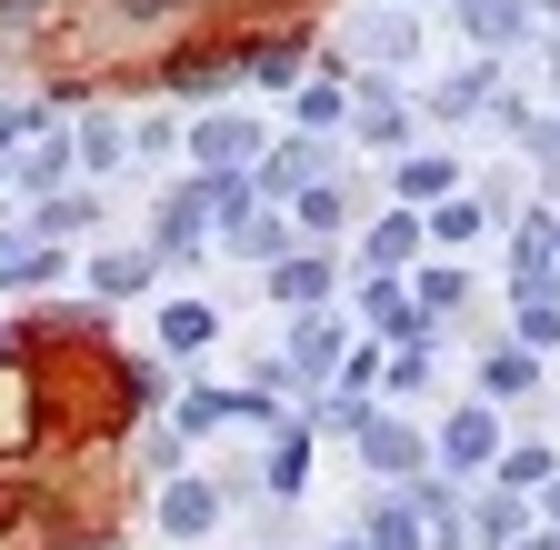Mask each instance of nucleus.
Here are the masks:
<instances>
[{"label": "nucleus", "instance_id": "obj_1", "mask_svg": "<svg viewBox=\"0 0 560 550\" xmlns=\"http://www.w3.org/2000/svg\"><path fill=\"white\" fill-rule=\"evenodd\" d=\"M490 450V421H480V410H460V421H451V460H480Z\"/></svg>", "mask_w": 560, "mask_h": 550}]
</instances>
